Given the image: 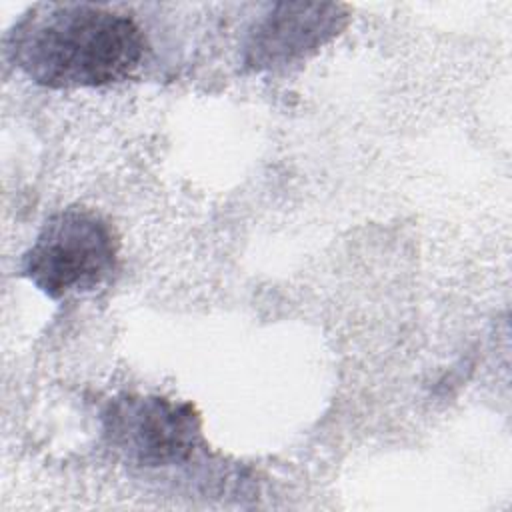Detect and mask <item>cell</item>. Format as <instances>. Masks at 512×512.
I'll return each mask as SVG.
<instances>
[{"label": "cell", "instance_id": "6da1fadb", "mask_svg": "<svg viewBox=\"0 0 512 512\" xmlns=\"http://www.w3.org/2000/svg\"><path fill=\"white\" fill-rule=\"evenodd\" d=\"M6 52L40 86L102 88L140 68L146 40L128 14L84 2H42L12 26Z\"/></svg>", "mask_w": 512, "mask_h": 512}, {"label": "cell", "instance_id": "7a4b0ae2", "mask_svg": "<svg viewBox=\"0 0 512 512\" xmlns=\"http://www.w3.org/2000/svg\"><path fill=\"white\" fill-rule=\"evenodd\" d=\"M118 250V236L100 214L64 208L42 224L24 252L22 276L52 300L90 292L114 274Z\"/></svg>", "mask_w": 512, "mask_h": 512}, {"label": "cell", "instance_id": "3957f363", "mask_svg": "<svg viewBox=\"0 0 512 512\" xmlns=\"http://www.w3.org/2000/svg\"><path fill=\"white\" fill-rule=\"evenodd\" d=\"M102 426L108 446L144 468L182 464L202 442L198 410L164 396H116L102 412Z\"/></svg>", "mask_w": 512, "mask_h": 512}, {"label": "cell", "instance_id": "277c9868", "mask_svg": "<svg viewBox=\"0 0 512 512\" xmlns=\"http://www.w3.org/2000/svg\"><path fill=\"white\" fill-rule=\"evenodd\" d=\"M348 18V8L336 2L272 4L248 32L244 64L264 72L298 62L336 38Z\"/></svg>", "mask_w": 512, "mask_h": 512}]
</instances>
